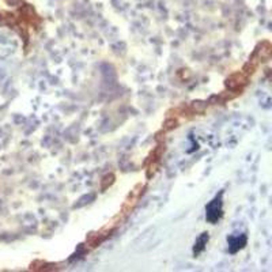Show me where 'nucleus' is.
Wrapping results in <instances>:
<instances>
[{
  "label": "nucleus",
  "instance_id": "f257e3e1",
  "mask_svg": "<svg viewBox=\"0 0 272 272\" xmlns=\"http://www.w3.org/2000/svg\"><path fill=\"white\" fill-rule=\"evenodd\" d=\"M222 192L219 195H217L205 207V218L210 223H217L218 220H220L223 215V201H222Z\"/></svg>",
  "mask_w": 272,
  "mask_h": 272
},
{
  "label": "nucleus",
  "instance_id": "f03ea898",
  "mask_svg": "<svg viewBox=\"0 0 272 272\" xmlns=\"http://www.w3.org/2000/svg\"><path fill=\"white\" fill-rule=\"evenodd\" d=\"M248 238L245 234L241 235H230L227 238V242H229V251L230 253H237L238 251H241L242 248L246 245Z\"/></svg>",
  "mask_w": 272,
  "mask_h": 272
},
{
  "label": "nucleus",
  "instance_id": "7ed1b4c3",
  "mask_svg": "<svg viewBox=\"0 0 272 272\" xmlns=\"http://www.w3.org/2000/svg\"><path fill=\"white\" fill-rule=\"evenodd\" d=\"M208 239H210V235H208V233H203V234H201L200 237L196 239L195 246H193V254H195V256H197L199 253H201V252L205 249V245H207Z\"/></svg>",
  "mask_w": 272,
  "mask_h": 272
}]
</instances>
